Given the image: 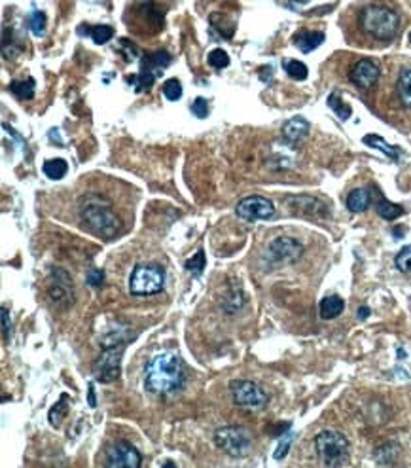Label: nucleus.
<instances>
[{
    "label": "nucleus",
    "instance_id": "1",
    "mask_svg": "<svg viewBox=\"0 0 411 468\" xmlns=\"http://www.w3.org/2000/svg\"><path fill=\"white\" fill-rule=\"evenodd\" d=\"M144 385L154 394H169L184 385V368L173 353H159L144 370Z\"/></svg>",
    "mask_w": 411,
    "mask_h": 468
},
{
    "label": "nucleus",
    "instance_id": "2",
    "mask_svg": "<svg viewBox=\"0 0 411 468\" xmlns=\"http://www.w3.org/2000/svg\"><path fill=\"white\" fill-rule=\"evenodd\" d=\"M80 217H82L83 226L91 232L93 235L100 237V239H112L116 237L122 224L120 218L114 211L108 201L99 198L86 199V203L80 209Z\"/></svg>",
    "mask_w": 411,
    "mask_h": 468
},
{
    "label": "nucleus",
    "instance_id": "3",
    "mask_svg": "<svg viewBox=\"0 0 411 468\" xmlns=\"http://www.w3.org/2000/svg\"><path fill=\"white\" fill-rule=\"evenodd\" d=\"M360 27L374 40L390 42L398 35L400 18L390 8L371 4L360 12Z\"/></svg>",
    "mask_w": 411,
    "mask_h": 468
},
{
    "label": "nucleus",
    "instance_id": "4",
    "mask_svg": "<svg viewBox=\"0 0 411 468\" xmlns=\"http://www.w3.org/2000/svg\"><path fill=\"white\" fill-rule=\"evenodd\" d=\"M315 450L326 467H343L349 461V440L337 430H323L315 438Z\"/></svg>",
    "mask_w": 411,
    "mask_h": 468
},
{
    "label": "nucleus",
    "instance_id": "5",
    "mask_svg": "<svg viewBox=\"0 0 411 468\" xmlns=\"http://www.w3.org/2000/svg\"><path fill=\"white\" fill-rule=\"evenodd\" d=\"M165 285L163 268L158 263H139L129 277V290L135 296H154L161 292Z\"/></svg>",
    "mask_w": 411,
    "mask_h": 468
},
{
    "label": "nucleus",
    "instance_id": "6",
    "mask_svg": "<svg viewBox=\"0 0 411 468\" xmlns=\"http://www.w3.org/2000/svg\"><path fill=\"white\" fill-rule=\"evenodd\" d=\"M229 389H231L233 402L243 410L260 411L264 410L265 404H267V394L254 381H233Z\"/></svg>",
    "mask_w": 411,
    "mask_h": 468
},
{
    "label": "nucleus",
    "instance_id": "7",
    "mask_svg": "<svg viewBox=\"0 0 411 468\" xmlns=\"http://www.w3.org/2000/svg\"><path fill=\"white\" fill-rule=\"evenodd\" d=\"M122 355H124V343H110L105 346V351L95 363L93 374L100 383H112L120 377L122 368Z\"/></svg>",
    "mask_w": 411,
    "mask_h": 468
},
{
    "label": "nucleus",
    "instance_id": "8",
    "mask_svg": "<svg viewBox=\"0 0 411 468\" xmlns=\"http://www.w3.org/2000/svg\"><path fill=\"white\" fill-rule=\"evenodd\" d=\"M237 217L247 220V222H256V220H267L273 218L275 215V207L270 199L262 198V195H248V198L241 199L237 207H235Z\"/></svg>",
    "mask_w": 411,
    "mask_h": 468
},
{
    "label": "nucleus",
    "instance_id": "9",
    "mask_svg": "<svg viewBox=\"0 0 411 468\" xmlns=\"http://www.w3.org/2000/svg\"><path fill=\"white\" fill-rule=\"evenodd\" d=\"M216 444L222 447L224 451H228L229 455L239 457L248 450L250 445V436L245 428L241 427H224L216 430Z\"/></svg>",
    "mask_w": 411,
    "mask_h": 468
},
{
    "label": "nucleus",
    "instance_id": "10",
    "mask_svg": "<svg viewBox=\"0 0 411 468\" xmlns=\"http://www.w3.org/2000/svg\"><path fill=\"white\" fill-rule=\"evenodd\" d=\"M379 64L376 61H371V59H362L359 63H354L351 67V71H349V80H351L354 86L359 89H371L379 80Z\"/></svg>",
    "mask_w": 411,
    "mask_h": 468
},
{
    "label": "nucleus",
    "instance_id": "11",
    "mask_svg": "<svg viewBox=\"0 0 411 468\" xmlns=\"http://www.w3.org/2000/svg\"><path fill=\"white\" fill-rule=\"evenodd\" d=\"M303 252V245L292 237H277L270 245L271 262L275 263H294Z\"/></svg>",
    "mask_w": 411,
    "mask_h": 468
},
{
    "label": "nucleus",
    "instance_id": "12",
    "mask_svg": "<svg viewBox=\"0 0 411 468\" xmlns=\"http://www.w3.org/2000/svg\"><path fill=\"white\" fill-rule=\"evenodd\" d=\"M142 462L141 453L127 442H117L108 451L106 464L112 468H139Z\"/></svg>",
    "mask_w": 411,
    "mask_h": 468
},
{
    "label": "nucleus",
    "instance_id": "13",
    "mask_svg": "<svg viewBox=\"0 0 411 468\" xmlns=\"http://www.w3.org/2000/svg\"><path fill=\"white\" fill-rule=\"evenodd\" d=\"M47 294L55 304H71L72 302V281L63 270H55L52 273Z\"/></svg>",
    "mask_w": 411,
    "mask_h": 468
},
{
    "label": "nucleus",
    "instance_id": "14",
    "mask_svg": "<svg viewBox=\"0 0 411 468\" xmlns=\"http://www.w3.org/2000/svg\"><path fill=\"white\" fill-rule=\"evenodd\" d=\"M326 40V36L320 30H298L294 35V44L298 46V50L303 53H311L313 50H317L323 42Z\"/></svg>",
    "mask_w": 411,
    "mask_h": 468
},
{
    "label": "nucleus",
    "instance_id": "15",
    "mask_svg": "<svg viewBox=\"0 0 411 468\" xmlns=\"http://www.w3.org/2000/svg\"><path fill=\"white\" fill-rule=\"evenodd\" d=\"M307 133H309V122L301 116L292 118L282 125V137L288 142H300L301 139H306Z\"/></svg>",
    "mask_w": 411,
    "mask_h": 468
},
{
    "label": "nucleus",
    "instance_id": "16",
    "mask_svg": "<svg viewBox=\"0 0 411 468\" xmlns=\"http://www.w3.org/2000/svg\"><path fill=\"white\" fill-rule=\"evenodd\" d=\"M347 209L351 212H364L371 203V195L370 190H366V188H357V190H352L349 195H347Z\"/></svg>",
    "mask_w": 411,
    "mask_h": 468
},
{
    "label": "nucleus",
    "instance_id": "17",
    "mask_svg": "<svg viewBox=\"0 0 411 468\" xmlns=\"http://www.w3.org/2000/svg\"><path fill=\"white\" fill-rule=\"evenodd\" d=\"M345 309V302L340 298V296H328L320 302V307H318V313H320V319L324 321H332L335 316H340Z\"/></svg>",
    "mask_w": 411,
    "mask_h": 468
},
{
    "label": "nucleus",
    "instance_id": "18",
    "mask_svg": "<svg viewBox=\"0 0 411 468\" xmlns=\"http://www.w3.org/2000/svg\"><path fill=\"white\" fill-rule=\"evenodd\" d=\"M364 144H368V147H371V148H376V150L383 152L388 159H393V161H398L400 154H402V150H400L398 147H393V144H388V142L379 135H366L364 137Z\"/></svg>",
    "mask_w": 411,
    "mask_h": 468
},
{
    "label": "nucleus",
    "instance_id": "19",
    "mask_svg": "<svg viewBox=\"0 0 411 468\" xmlns=\"http://www.w3.org/2000/svg\"><path fill=\"white\" fill-rule=\"evenodd\" d=\"M170 61H173V57H170L167 52L148 53L146 57L142 59V69H148V71H152V72H156V74H159V72L163 71V69L169 67Z\"/></svg>",
    "mask_w": 411,
    "mask_h": 468
},
{
    "label": "nucleus",
    "instance_id": "20",
    "mask_svg": "<svg viewBox=\"0 0 411 468\" xmlns=\"http://www.w3.org/2000/svg\"><path fill=\"white\" fill-rule=\"evenodd\" d=\"M396 95L402 106L411 108V69L400 72L398 82H396Z\"/></svg>",
    "mask_w": 411,
    "mask_h": 468
},
{
    "label": "nucleus",
    "instance_id": "21",
    "mask_svg": "<svg viewBox=\"0 0 411 468\" xmlns=\"http://www.w3.org/2000/svg\"><path fill=\"white\" fill-rule=\"evenodd\" d=\"M211 29L216 30L222 38H231L235 33V23L233 19H229L226 13H212Z\"/></svg>",
    "mask_w": 411,
    "mask_h": 468
},
{
    "label": "nucleus",
    "instance_id": "22",
    "mask_svg": "<svg viewBox=\"0 0 411 468\" xmlns=\"http://www.w3.org/2000/svg\"><path fill=\"white\" fill-rule=\"evenodd\" d=\"M42 171H44V175H46L47 178H52V181H61V178L66 175V171H69V164L61 158L47 159V161H44Z\"/></svg>",
    "mask_w": 411,
    "mask_h": 468
},
{
    "label": "nucleus",
    "instance_id": "23",
    "mask_svg": "<svg viewBox=\"0 0 411 468\" xmlns=\"http://www.w3.org/2000/svg\"><path fill=\"white\" fill-rule=\"evenodd\" d=\"M10 91H12L18 99L29 101L35 95V80L33 78H25V80H13L10 84Z\"/></svg>",
    "mask_w": 411,
    "mask_h": 468
},
{
    "label": "nucleus",
    "instance_id": "24",
    "mask_svg": "<svg viewBox=\"0 0 411 468\" xmlns=\"http://www.w3.org/2000/svg\"><path fill=\"white\" fill-rule=\"evenodd\" d=\"M282 69L292 80H306L309 76L306 64L301 63V61H296V59H284L282 61Z\"/></svg>",
    "mask_w": 411,
    "mask_h": 468
},
{
    "label": "nucleus",
    "instance_id": "25",
    "mask_svg": "<svg viewBox=\"0 0 411 468\" xmlns=\"http://www.w3.org/2000/svg\"><path fill=\"white\" fill-rule=\"evenodd\" d=\"M328 106L335 112V116L340 118V120H343V122L351 118V114H352L351 106L347 105L345 101L341 99V95L337 93V91H334V93L328 97Z\"/></svg>",
    "mask_w": 411,
    "mask_h": 468
},
{
    "label": "nucleus",
    "instance_id": "26",
    "mask_svg": "<svg viewBox=\"0 0 411 468\" xmlns=\"http://www.w3.org/2000/svg\"><path fill=\"white\" fill-rule=\"evenodd\" d=\"M377 215L385 220H396L404 215V207L394 205L387 199H379V203H377Z\"/></svg>",
    "mask_w": 411,
    "mask_h": 468
},
{
    "label": "nucleus",
    "instance_id": "27",
    "mask_svg": "<svg viewBox=\"0 0 411 468\" xmlns=\"http://www.w3.org/2000/svg\"><path fill=\"white\" fill-rule=\"evenodd\" d=\"M88 35L93 38L95 44H106V42L112 40L114 29L110 25H95V27H89Z\"/></svg>",
    "mask_w": 411,
    "mask_h": 468
},
{
    "label": "nucleus",
    "instance_id": "28",
    "mask_svg": "<svg viewBox=\"0 0 411 468\" xmlns=\"http://www.w3.org/2000/svg\"><path fill=\"white\" fill-rule=\"evenodd\" d=\"M46 23H47L46 13L38 12V10L30 12L29 18H27V25H29V29L33 30V35L35 36L44 35V30H46Z\"/></svg>",
    "mask_w": 411,
    "mask_h": 468
},
{
    "label": "nucleus",
    "instance_id": "29",
    "mask_svg": "<svg viewBox=\"0 0 411 468\" xmlns=\"http://www.w3.org/2000/svg\"><path fill=\"white\" fill-rule=\"evenodd\" d=\"M205 263H207L205 251H203V249H199V251L195 252L194 256L190 258L188 262H186V270L192 271L194 275H201V273H203V270H205Z\"/></svg>",
    "mask_w": 411,
    "mask_h": 468
},
{
    "label": "nucleus",
    "instance_id": "30",
    "mask_svg": "<svg viewBox=\"0 0 411 468\" xmlns=\"http://www.w3.org/2000/svg\"><path fill=\"white\" fill-rule=\"evenodd\" d=\"M161 91H163V95L169 101H178L183 97V84L178 82L176 78H169V80L163 84Z\"/></svg>",
    "mask_w": 411,
    "mask_h": 468
},
{
    "label": "nucleus",
    "instance_id": "31",
    "mask_svg": "<svg viewBox=\"0 0 411 468\" xmlns=\"http://www.w3.org/2000/svg\"><path fill=\"white\" fill-rule=\"evenodd\" d=\"M394 263H396V268H398L402 273H411V245L404 246V249L396 254Z\"/></svg>",
    "mask_w": 411,
    "mask_h": 468
},
{
    "label": "nucleus",
    "instance_id": "32",
    "mask_svg": "<svg viewBox=\"0 0 411 468\" xmlns=\"http://www.w3.org/2000/svg\"><path fill=\"white\" fill-rule=\"evenodd\" d=\"M207 61H209V64L214 67V69H226V67L229 64V55L224 52V50L216 47V50H212V52L209 53Z\"/></svg>",
    "mask_w": 411,
    "mask_h": 468
},
{
    "label": "nucleus",
    "instance_id": "33",
    "mask_svg": "<svg viewBox=\"0 0 411 468\" xmlns=\"http://www.w3.org/2000/svg\"><path fill=\"white\" fill-rule=\"evenodd\" d=\"M192 114L195 118H199V120H205L209 116V103L203 97H197V99L192 103Z\"/></svg>",
    "mask_w": 411,
    "mask_h": 468
},
{
    "label": "nucleus",
    "instance_id": "34",
    "mask_svg": "<svg viewBox=\"0 0 411 468\" xmlns=\"http://www.w3.org/2000/svg\"><path fill=\"white\" fill-rule=\"evenodd\" d=\"M120 44H122V47H120V50H122V52H125V59H127V61H131V59H137L139 52H137V47H135V44H133V42L122 38V40H120Z\"/></svg>",
    "mask_w": 411,
    "mask_h": 468
},
{
    "label": "nucleus",
    "instance_id": "35",
    "mask_svg": "<svg viewBox=\"0 0 411 468\" xmlns=\"http://www.w3.org/2000/svg\"><path fill=\"white\" fill-rule=\"evenodd\" d=\"M290 444H292V436H286V438H282V442L279 444V447H277V451H275V459H282V457L286 455Z\"/></svg>",
    "mask_w": 411,
    "mask_h": 468
},
{
    "label": "nucleus",
    "instance_id": "36",
    "mask_svg": "<svg viewBox=\"0 0 411 468\" xmlns=\"http://www.w3.org/2000/svg\"><path fill=\"white\" fill-rule=\"evenodd\" d=\"M103 279H105V275H103V271H91L88 275V285L89 287H100V282H103Z\"/></svg>",
    "mask_w": 411,
    "mask_h": 468
},
{
    "label": "nucleus",
    "instance_id": "37",
    "mask_svg": "<svg viewBox=\"0 0 411 468\" xmlns=\"http://www.w3.org/2000/svg\"><path fill=\"white\" fill-rule=\"evenodd\" d=\"M2 332H4V336L10 333V313H8L6 307H2Z\"/></svg>",
    "mask_w": 411,
    "mask_h": 468
},
{
    "label": "nucleus",
    "instance_id": "38",
    "mask_svg": "<svg viewBox=\"0 0 411 468\" xmlns=\"http://www.w3.org/2000/svg\"><path fill=\"white\" fill-rule=\"evenodd\" d=\"M89 406H91V408H95V389H93V385H89Z\"/></svg>",
    "mask_w": 411,
    "mask_h": 468
},
{
    "label": "nucleus",
    "instance_id": "39",
    "mask_svg": "<svg viewBox=\"0 0 411 468\" xmlns=\"http://www.w3.org/2000/svg\"><path fill=\"white\" fill-rule=\"evenodd\" d=\"M370 315V309L368 307H360L359 309V319H366V316Z\"/></svg>",
    "mask_w": 411,
    "mask_h": 468
},
{
    "label": "nucleus",
    "instance_id": "40",
    "mask_svg": "<svg viewBox=\"0 0 411 468\" xmlns=\"http://www.w3.org/2000/svg\"><path fill=\"white\" fill-rule=\"evenodd\" d=\"M294 2H298V4H306V2H309V0H294Z\"/></svg>",
    "mask_w": 411,
    "mask_h": 468
},
{
    "label": "nucleus",
    "instance_id": "41",
    "mask_svg": "<svg viewBox=\"0 0 411 468\" xmlns=\"http://www.w3.org/2000/svg\"><path fill=\"white\" fill-rule=\"evenodd\" d=\"M410 44H411V35H410Z\"/></svg>",
    "mask_w": 411,
    "mask_h": 468
}]
</instances>
